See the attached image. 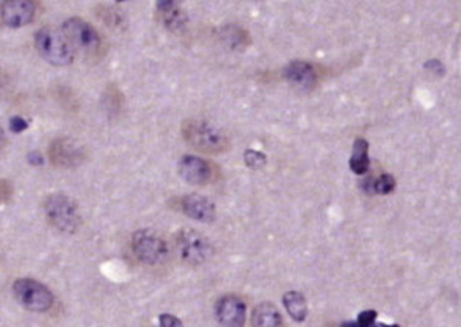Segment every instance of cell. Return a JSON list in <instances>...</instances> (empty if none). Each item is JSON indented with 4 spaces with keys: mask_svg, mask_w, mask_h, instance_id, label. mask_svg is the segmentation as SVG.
<instances>
[{
    "mask_svg": "<svg viewBox=\"0 0 461 327\" xmlns=\"http://www.w3.org/2000/svg\"><path fill=\"white\" fill-rule=\"evenodd\" d=\"M181 209L187 217L202 223H211L216 218L214 203L205 195L189 194L181 199Z\"/></svg>",
    "mask_w": 461,
    "mask_h": 327,
    "instance_id": "12",
    "label": "cell"
},
{
    "mask_svg": "<svg viewBox=\"0 0 461 327\" xmlns=\"http://www.w3.org/2000/svg\"><path fill=\"white\" fill-rule=\"evenodd\" d=\"M131 245L137 259L148 265L161 264L168 253L166 241L158 233L149 231V229L135 232L132 235Z\"/></svg>",
    "mask_w": 461,
    "mask_h": 327,
    "instance_id": "5",
    "label": "cell"
},
{
    "mask_svg": "<svg viewBox=\"0 0 461 327\" xmlns=\"http://www.w3.org/2000/svg\"><path fill=\"white\" fill-rule=\"evenodd\" d=\"M376 317L378 314L375 310H364L358 315V320H357V326L361 327H369V326H374L376 321Z\"/></svg>",
    "mask_w": 461,
    "mask_h": 327,
    "instance_id": "20",
    "label": "cell"
},
{
    "mask_svg": "<svg viewBox=\"0 0 461 327\" xmlns=\"http://www.w3.org/2000/svg\"><path fill=\"white\" fill-rule=\"evenodd\" d=\"M28 161H29V164H32V166H43L44 164V158L42 157V153L40 152H31L28 154Z\"/></svg>",
    "mask_w": 461,
    "mask_h": 327,
    "instance_id": "25",
    "label": "cell"
},
{
    "mask_svg": "<svg viewBox=\"0 0 461 327\" xmlns=\"http://www.w3.org/2000/svg\"><path fill=\"white\" fill-rule=\"evenodd\" d=\"M252 324L260 327H277L282 324V317L275 305L261 303L254 309Z\"/></svg>",
    "mask_w": 461,
    "mask_h": 327,
    "instance_id": "15",
    "label": "cell"
},
{
    "mask_svg": "<svg viewBox=\"0 0 461 327\" xmlns=\"http://www.w3.org/2000/svg\"><path fill=\"white\" fill-rule=\"evenodd\" d=\"M159 324L163 327H181L182 321L180 320V318H176L175 315L161 314L159 315Z\"/></svg>",
    "mask_w": 461,
    "mask_h": 327,
    "instance_id": "22",
    "label": "cell"
},
{
    "mask_svg": "<svg viewBox=\"0 0 461 327\" xmlns=\"http://www.w3.org/2000/svg\"><path fill=\"white\" fill-rule=\"evenodd\" d=\"M117 2H123V0H117Z\"/></svg>",
    "mask_w": 461,
    "mask_h": 327,
    "instance_id": "26",
    "label": "cell"
},
{
    "mask_svg": "<svg viewBox=\"0 0 461 327\" xmlns=\"http://www.w3.org/2000/svg\"><path fill=\"white\" fill-rule=\"evenodd\" d=\"M44 214L49 224L67 235L76 233L82 223L76 203L66 194L56 193L49 195L44 200Z\"/></svg>",
    "mask_w": 461,
    "mask_h": 327,
    "instance_id": "3",
    "label": "cell"
},
{
    "mask_svg": "<svg viewBox=\"0 0 461 327\" xmlns=\"http://www.w3.org/2000/svg\"><path fill=\"white\" fill-rule=\"evenodd\" d=\"M177 249L184 263L200 265L213 256V245L204 235L193 229H184L177 235Z\"/></svg>",
    "mask_w": 461,
    "mask_h": 327,
    "instance_id": "6",
    "label": "cell"
},
{
    "mask_svg": "<svg viewBox=\"0 0 461 327\" xmlns=\"http://www.w3.org/2000/svg\"><path fill=\"white\" fill-rule=\"evenodd\" d=\"M177 171L184 181L191 185H208L216 179L213 164L194 154L182 157L177 164Z\"/></svg>",
    "mask_w": 461,
    "mask_h": 327,
    "instance_id": "8",
    "label": "cell"
},
{
    "mask_svg": "<svg viewBox=\"0 0 461 327\" xmlns=\"http://www.w3.org/2000/svg\"><path fill=\"white\" fill-rule=\"evenodd\" d=\"M284 76L291 85L302 89H311L318 84V75H315L314 67L305 61L290 62L286 67Z\"/></svg>",
    "mask_w": 461,
    "mask_h": 327,
    "instance_id": "13",
    "label": "cell"
},
{
    "mask_svg": "<svg viewBox=\"0 0 461 327\" xmlns=\"http://www.w3.org/2000/svg\"><path fill=\"white\" fill-rule=\"evenodd\" d=\"M157 8L159 14H168L177 10V0H157Z\"/></svg>",
    "mask_w": 461,
    "mask_h": 327,
    "instance_id": "21",
    "label": "cell"
},
{
    "mask_svg": "<svg viewBox=\"0 0 461 327\" xmlns=\"http://www.w3.org/2000/svg\"><path fill=\"white\" fill-rule=\"evenodd\" d=\"M396 186V181L392 175H381L374 181V191L375 194H390Z\"/></svg>",
    "mask_w": 461,
    "mask_h": 327,
    "instance_id": "18",
    "label": "cell"
},
{
    "mask_svg": "<svg viewBox=\"0 0 461 327\" xmlns=\"http://www.w3.org/2000/svg\"><path fill=\"white\" fill-rule=\"evenodd\" d=\"M216 317L220 324L238 327L246 321L245 301L236 296H225L216 303Z\"/></svg>",
    "mask_w": 461,
    "mask_h": 327,
    "instance_id": "10",
    "label": "cell"
},
{
    "mask_svg": "<svg viewBox=\"0 0 461 327\" xmlns=\"http://www.w3.org/2000/svg\"><path fill=\"white\" fill-rule=\"evenodd\" d=\"M64 34L67 35L73 47L87 55H94L101 51L102 39L90 23L80 20L78 17L69 19L62 24Z\"/></svg>",
    "mask_w": 461,
    "mask_h": 327,
    "instance_id": "7",
    "label": "cell"
},
{
    "mask_svg": "<svg viewBox=\"0 0 461 327\" xmlns=\"http://www.w3.org/2000/svg\"><path fill=\"white\" fill-rule=\"evenodd\" d=\"M349 167L355 175L363 176L366 175L370 167V158H369V143L363 138H357L354 143L352 157L349 159Z\"/></svg>",
    "mask_w": 461,
    "mask_h": 327,
    "instance_id": "14",
    "label": "cell"
},
{
    "mask_svg": "<svg viewBox=\"0 0 461 327\" xmlns=\"http://www.w3.org/2000/svg\"><path fill=\"white\" fill-rule=\"evenodd\" d=\"M222 38L231 48H245L249 44V35L238 26H226L222 30Z\"/></svg>",
    "mask_w": 461,
    "mask_h": 327,
    "instance_id": "17",
    "label": "cell"
},
{
    "mask_svg": "<svg viewBox=\"0 0 461 327\" xmlns=\"http://www.w3.org/2000/svg\"><path fill=\"white\" fill-rule=\"evenodd\" d=\"M28 121L21 118V117H12L10 120V127L14 134H20V132H24V130L28 129Z\"/></svg>",
    "mask_w": 461,
    "mask_h": 327,
    "instance_id": "23",
    "label": "cell"
},
{
    "mask_svg": "<svg viewBox=\"0 0 461 327\" xmlns=\"http://www.w3.org/2000/svg\"><path fill=\"white\" fill-rule=\"evenodd\" d=\"M35 17L34 0H3L2 20L10 28H23Z\"/></svg>",
    "mask_w": 461,
    "mask_h": 327,
    "instance_id": "9",
    "label": "cell"
},
{
    "mask_svg": "<svg viewBox=\"0 0 461 327\" xmlns=\"http://www.w3.org/2000/svg\"><path fill=\"white\" fill-rule=\"evenodd\" d=\"M51 159L58 167H75L84 161V149L75 141L61 138L51 145Z\"/></svg>",
    "mask_w": 461,
    "mask_h": 327,
    "instance_id": "11",
    "label": "cell"
},
{
    "mask_svg": "<svg viewBox=\"0 0 461 327\" xmlns=\"http://www.w3.org/2000/svg\"><path fill=\"white\" fill-rule=\"evenodd\" d=\"M282 303H284V308L287 309L288 315L293 318L295 321L297 323L305 321L306 315H308V306H306V300L301 292L296 291L287 292L284 299H282Z\"/></svg>",
    "mask_w": 461,
    "mask_h": 327,
    "instance_id": "16",
    "label": "cell"
},
{
    "mask_svg": "<svg viewBox=\"0 0 461 327\" xmlns=\"http://www.w3.org/2000/svg\"><path fill=\"white\" fill-rule=\"evenodd\" d=\"M243 158H245L246 166L252 170H260L267 164L266 154L258 150H252V149L246 150L245 154H243Z\"/></svg>",
    "mask_w": 461,
    "mask_h": 327,
    "instance_id": "19",
    "label": "cell"
},
{
    "mask_svg": "<svg viewBox=\"0 0 461 327\" xmlns=\"http://www.w3.org/2000/svg\"><path fill=\"white\" fill-rule=\"evenodd\" d=\"M15 300L32 312H46L53 305V294L47 286L34 279H17L12 283Z\"/></svg>",
    "mask_w": 461,
    "mask_h": 327,
    "instance_id": "4",
    "label": "cell"
},
{
    "mask_svg": "<svg viewBox=\"0 0 461 327\" xmlns=\"http://www.w3.org/2000/svg\"><path fill=\"white\" fill-rule=\"evenodd\" d=\"M35 47L49 64L56 67H64L75 60V47L64 30L49 26L42 28L35 34Z\"/></svg>",
    "mask_w": 461,
    "mask_h": 327,
    "instance_id": "2",
    "label": "cell"
},
{
    "mask_svg": "<svg viewBox=\"0 0 461 327\" xmlns=\"http://www.w3.org/2000/svg\"><path fill=\"white\" fill-rule=\"evenodd\" d=\"M182 136L190 147L204 153H223L229 147V140L223 130L205 120L185 121Z\"/></svg>",
    "mask_w": 461,
    "mask_h": 327,
    "instance_id": "1",
    "label": "cell"
},
{
    "mask_svg": "<svg viewBox=\"0 0 461 327\" xmlns=\"http://www.w3.org/2000/svg\"><path fill=\"white\" fill-rule=\"evenodd\" d=\"M425 69L433 71L434 75H437V76H443L444 75V67H443V64L440 61H435V60L428 61L425 64Z\"/></svg>",
    "mask_w": 461,
    "mask_h": 327,
    "instance_id": "24",
    "label": "cell"
}]
</instances>
